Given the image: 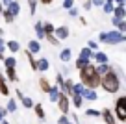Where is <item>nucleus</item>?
<instances>
[{
    "mask_svg": "<svg viewBox=\"0 0 126 124\" xmlns=\"http://www.w3.org/2000/svg\"><path fill=\"white\" fill-rule=\"evenodd\" d=\"M71 58H72L71 48H63V50L59 52V59H61V61H71Z\"/></svg>",
    "mask_w": 126,
    "mask_h": 124,
    "instance_id": "obj_18",
    "label": "nucleus"
},
{
    "mask_svg": "<svg viewBox=\"0 0 126 124\" xmlns=\"http://www.w3.org/2000/svg\"><path fill=\"white\" fill-rule=\"evenodd\" d=\"M85 115L87 117H100V111H98V109H87Z\"/></svg>",
    "mask_w": 126,
    "mask_h": 124,
    "instance_id": "obj_35",
    "label": "nucleus"
},
{
    "mask_svg": "<svg viewBox=\"0 0 126 124\" xmlns=\"http://www.w3.org/2000/svg\"><path fill=\"white\" fill-rule=\"evenodd\" d=\"M2 15H4V20H6V22H8V24H11L13 20H15V17H13V15H9V13L6 11V9H4V11H2Z\"/></svg>",
    "mask_w": 126,
    "mask_h": 124,
    "instance_id": "obj_34",
    "label": "nucleus"
},
{
    "mask_svg": "<svg viewBox=\"0 0 126 124\" xmlns=\"http://www.w3.org/2000/svg\"><path fill=\"white\" fill-rule=\"evenodd\" d=\"M115 119L126 122V96L117 98V102H115Z\"/></svg>",
    "mask_w": 126,
    "mask_h": 124,
    "instance_id": "obj_4",
    "label": "nucleus"
},
{
    "mask_svg": "<svg viewBox=\"0 0 126 124\" xmlns=\"http://www.w3.org/2000/svg\"><path fill=\"white\" fill-rule=\"evenodd\" d=\"M59 94H61V91H59L58 85H52L50 91H48V96H50V102H56L59 98Z\"/></svg>",
    "mask_w": 126,
    "mask_h": 124,
    "instance_id": "obj_14",
    "label": "nucleus"
},
{
    "mask_svg": "<svg viewBox=\"0 0 126 124\" xmlns=\"http://www.w3.org/2000/svg\"><path fill=\"white\" fill-rule=\"evenodd\" d=\"M28 52H30V54H39V52H41L39 39H37V41H30V43H28Z\"/></svg>",
    "mask_w": 126,
    "mask_h": 124,
    "instance_id": "obj_13",
    "label": "nucleus"
},
{
    "mask_svg": "<svg viewBox=\"0 0 126 124\" xmlns=\"http://www.w3.org/2000/svg\"><path fill=\"white\" fill-rule=\"evenodd\" d=\"M113 2H115L117 6H124V0H113Z\"/></svg>",
    "mask_w": 126,
    "mask_h": 124,
    "instance_id": "obj_45",
    "label": "nucleus"
},
{
    "mask_svg": "<svg viewBox=\"0 0 126 124\" xmlns=\"http://www.w3.org/2000/svg\"><path fill=\"white\" fill-rule=\"evenodd\" d=\"M6 76H8L9 81H17L19 80V76H17V72H15V67H6Z\"/></svg>",
    "mask_w": 126,
    "mask_h": 124,
    "instance_id": "obj_15",
    "label": "nucleus"
},
{
    "mask_svg": "<svg viewBox=\"0 0 126 124\" xmlns=\"http://www.w3.org/2000/svg\"><path fill=\"white\" fill-rule=\"evenodd\" d=\"M24 54H26V58H28V61H30V67H32V69H33V70H35V67H37V61H35V58H33V54H30V52H24Z\"/></svg>",
    "mask_w": 126,
    "mask_h": 124,
    "instance_id": "obj_27",
    "label": "nucleus"
},
{
    "mask_svg": "<svg viewBox=\"0 0 126 124\" xmlns=\"http://www.w3.org/2000/svg\"><path fill=\"white\" fill-rule=\"evenodd\" d=\"M100 87H102L106 93H117L119 87H121V78L117 76V72H115L113 69H110L108 72H104L102 76H100Z\"/></svg>",
    "mask_w": 126,
    "mask_h": 124,
    "instance_id": "obj_2",
    "label": "nucleus"
},
{
    "mask_svg": "<svg viewBox=\"0 0 126 124\" xmlns=\"http://www.w3.org/2000/svg\"><path fill=\"white\" fill-rule=\"evenodd\" d=\"M41 2H43V4H47V6H48V4H52V2H54V0H41Z\"/></svg>",
    "mask_w": 126,
    "mask_h": 124,
    "instance_id": "obj_47",
    "label": "nucleus"
},
{
    "mask_svg": "<svg viewBox=\"0 0 126 124\" xmlns=\"http://www.w3.org/2000/svg\"><path fill=\"white\" fill-rule=\"evenodd\" d=\"M39 87H41V91H43V93H48L52 85H50V81H48L45 76H41V78H39Z\"/></svg>",
    "mask_w": 126,
    "mask_h": 124,
    "instance_id": "obj_16",
    "label": "nucleus"
},
{
    "mask_svg": "<svg viewBox=\"0 0 126 124\" xmlns=\"http://www.w3.org/2000/svg\"><path fill=\"white\" fill-rule=\"evenodd\" d=\"M2 61H4L6 67H15V65H17V59L13 58V56H9V58H4Z\"/></svg>",
    "mask_w": 126,
    "mask_h": 124,
    "instance_id": "obj_30",
    "label": "nucleus"
},
{
    "mask_svg": "<svg viewBox=\"0 0 126 124\" xmlns=\"http://www.w3.org/2000/svg\"><path fill=\"white\" fill-rule=\"evenodd\" d=\"M93 8V6H91V2H85V4H83V9H91Z\"/></svg>",
    "mask_w": 126,
    "mask_h": 124,
    "instance_id": "obj_44",
    "label": "nucleus"
},
{
    "mask_svg": "<svg viewBox=\"0 0 126 124\" xmlns=\"http://www.w3.org/2000/svg\"><path fill=\"white\" fill-rule=\"evenodd\" d=\"M102 8H104V13H111V11H113V8H115V4H113V2H108V0H104Z\"/></svg>",
    "mask_w": 126,
    "mask_h": 124,
    "instance_id": "obj_28",
    "label": "nucleus"
},
{
    "mask_svg": "<svg viewBox=\"0 0 126 124\" xmlns=\"http://www.w3.org/2000/svg\"><path fill=\"white\" fill-rule=\"evenodd\" d=\"M0 94H2V96H8L9 94L8 81H6V76H2V74H0Z\"/></svg>",
    "mask_w": 126,
    "mask_h": 124,
    "instance_id": "obj_12",
    "label": "nucleus"
},
{
    "mask_svg": "<svg viewBox=\"0 0 126 124\" xmlns=\"http://www.w3.org/2000/svg\"><path fill=\"white\" fill-rule=\"evenodd\" d=\"M126 41V35L121 33L119 30H113V31H104V41L102 43H108V45H119V43H124Z\"/></svg>",
    "mask_w": 126,
    "mask_h": 124,
    "instance_id": "obj_3",
    "label": "nucleus"
},
{
    "mask_svg": "<svg viewBox=\"0 0 126 124\" xmlns=\"http://www.w3.org/2000/svg\"><path fill=\"white\" fill-rule=\"evenodd\" d=\"M6 111H8V113H15L17 111V100H15V98H9V100H8V108H6Z\"/></svg>",
    "mask_w": 126,
    "mask_h": 124,
    "instance_id": "obj_19",
    "label": "nucleus"
},
{
    "mask_svg": "<svg viewBox=\"0 0 126 124\" xmlns=\"http://www.w3.org/2000/svg\"><path fill=\"white\" fill-rule=\"evenodd\" d=\"M24 96V94H22V91H19V89H17V98H19V100H20V98H22Z\"/></svg>",
    "mask_w": 126,
    "mask_h": 124,
    "instance_id": "obj_46",
    "label": "nucleus"
},
{
    "mask_svg": "<svg viewBox=\"0 0 126 124\" xmlns=\"http://www.w3.org/2000/svg\"><path fill=\"white\" fill-rule=\"evenodd\" d=\"M28 6H30V13L35 15V9H37V0H28Z\"/></svg>",
    "mask_w": 126,
    "mask_h": 124,
    "instance_id": "obj_33",
    "label": "nucleus"
},
{
    "mask_svg": "<svg viewBox=\"0 0 126 124\" xmlns=\"http://www.w3.org/2000/svg\"><path fill=\"white\" fill-rule=\"evenodd\" d=\"M100 117L104 119L106 124H117V119H115V115L111 113V109H104V111H100Z\"/></svg>",
    "mask_w": 126,
    "mask_h": 124,
    "instance_id": "obj_8",
    "label": "nucleus"
},
{
    "mask_svg": "<svg viewBox=\"0 0 126 124\" xmlns=\"http://www.w3.org/2000/svg\"><path fill=\"white\" fill-rule=\"evenodd\" d=\"M48 69H50V63H48V59H47V58L37 59V67H35V70H39V72H47Z\"/></svg>",
    "mask_w": 126,
    "mask_h": 124,
    "instance_id": "obj_11",
    "label": "nucleus"
},
{
    "mask_svg": "<svg viewBox=\"0 0 126 124\" xmlns=\"http://www.w3.org/2000/svg\"><path fill=\"white\" fill-rule=\"evenodd\" d=\"M80 78H82L83 87H87V89H96V87H100V74L96 72V67L91 65V63H87L85 67L80 69Z\"/></svg>",
    "mask_w": 126,
    "mask_h": 124,
    "instance_id": "obj_1",
    "label": "nucleus"
},
{
    "mask_svg": "<svg viewBox=\"0 0 126 124\" xmlns=\"http://www.w3.org/2000/svg\"><path fill=\"white\" fill-rule=\"evenodd\" d=\"M54 35L59 39V41L67 39V37H69V28H67V26H59V28H54Z\"/></svg>",
    "mask_w": 126,
    "mask_h": 124,
    "instance_id": "obj_10",
    "label": "nucleus"
},
{
    "mask_svg": "<svg viewBox=\"0 0 126 124\" xmlns=\"http://www.w3.org/2000/svg\"><path fill=\"white\" fill-rule=\"evenodd\" d=\"M69 15H71V17H78V9H76L74 6H72V8H69Z\"/></svg>",
    "mask_w": 126,
    "mask_h": 124,
    "instance_id": "obj_40",
    "label": "nucleus"
},
{
    "mask_svg": "<svg viewBox=\"0 0 126 124\" xmlns=\"http://www.w3.org/2000/svg\"><path fill=\"white\" fill-rule=\"evenodd\" d=\"M87 63H89V58H85V56H78V61H76V69H82V67H85Z\"/></svg>",
    "mask_w": 126,
    "mask_h": 124,
    "instance_id": "obj_23",
    "label": "nucleus"
},
{
    "mask_svg": "<svg viewBox=\"0 0 126 124\" xmlns=\"http://www.w3.org/2000/svg\"><path fill=\"white\" fill-rule=\"evenodd\" d=\"M43 31H45V35L54 33V24H50V22H43Z\"/></svg>",
    "mask_w": 126,
    "mask_h": 124,
    "instance_id": "obj_25",
    "label": "nucleus"
},
{
    "mask_svg": "<svg viewBox=\"0 0 126 124\" xmlns=\"http://www.w3.org/2000/svg\"><path fill=\"white\" fill-rule=\"evenodd\" d=\"M33 109H35V115L37 117H39V119H45V109H43V106H41V104H33Z\"/></svg>",
    "mask_w": 126,
    "mask_h": 124,
    "instance_id": "obj_29",
    "label": "nucleus"
},
{
    "mask_svg": "<svg viewBox=\"0 0 126 124\" xmlns=\"http://www.w3.org/2000/svg\"><path fill=\"white\" fill-rule=\"evenodd\" d=\"M87 48H91V50H96V48H98V45L94 43V41H89V43H87Z\"/></svg>",
    "mask_w": 126,
    "mask_h": 124,
    "instance_id": "obj_41",
    "label": "nucleus"
},
{
    "mask_svg": "<svg viewBox=\"0 0 126 124\" xmlns=\"http://www.w3.org/2000/svg\"><path fill=\"white\" fill-rule=\"evenodd\" d=\"M82 98H85V100H89V102H94V100H98V94H96V91L94 89H83L82 91Z\"/></svg>",
    "mask_w": 126,
    "mask_h": 124,
    "instance_id": "obj_9",
    "label": "nucleus"
},
{
    "mask_svg": "<svg viewBox=\"0 0 126 124\" xmlns=\"http://www.w3.org/2000/svg\"><path fill=\"white\" fill-rule=\"evenodd\" d=\"M45 39H47V41L52 45V46H59V39L56 37L54 33H50V35H45Z\"/></svg>",
    "mask_w": 126,
    "mask_h": 124,
    "instance_id": "obj_21",
    "label": "nucleus"
},
{
    "mask_svg": "<svg viewBox=\"0 0 126 124\" xmlns=\"http://www.w3.org/2000/svg\"><path fill=\"white\" fill-rule=\"evenodd\" d=\"M69 124H72V122H69Z\"/></svg>",
    "mask_w": 126,
    "mask_h": 124,
    "instance_id": "obj_50",
    "label": "nucleus"
},
{
    "mask_svg": "<svg viewBox=\"0 0 126 124\" xmlns=\"http://www.w3.org/2000/svg\"><path fill=\"white\" fill-rule=\"evenodd\" d=\"M8 2H11V0H4V4H8Z\"/></svg>",
    "mask_w": 126,
    "mask_h": 124,
    "instance_id": "obj_48",
    "label": "nucleus"
},
{
    "mask_svg": "<svg viewBox=\"0 0 126 124\" xmlns=\"http://www.w3.org/2000/svg\"><path fill=\"white\" fill-rule=\"evenodd\" d=\"M59 124H69V119H67V115H65V113H63L61 117H59V120H58Z\"/></svg>",
    "mask_w": 126,
    "mask_h": 124,
    "instance_id": "obj_39",
    "label": "nucleus"
},
{
    "mask_svg": "<svg viewBox=\"0 0 126 124\" xmlns=\"http://www.w3.org/2000/svg\"><path fill=\"white\" fill-rule=\"evenodd\" d=\"M80 56H85V58H93V50H91V48H87V46H83L82 48V52H80Z\"/></svg>",
    "mask_w": 126,
    "mask_h": 124,
    "instance_id": "obj_32",
    "label": "nucleus"
},
{
    "mask_svg": "<svg viewBox=\"0 0 126 124\" xmlns=\"http://www.w3.org/2000/svg\"><path fill=\"white\" fill-rule=\"evenodd\" d=\"M35 33H37V39H45V31H43V22H37V24H35Z\"/></svg>",
    "mask_w": 126,
    "mask_h": 124,
    "instance_id": "obj_26",
    "label": "nucleus"
},
{
    "mask_svg": "<svg viewBox=\"0 0 126 124\" xmlns=\"http://www.w3.org/2000/svg\"><path fill=\"white\" fill-rule=\"evenodd\" d=\"M91 59H96V63H108V56L104 52H93V58Z\"/></svg>",
    "mask_w": 126,
    "mask_h": 124,
    "instance_id": "obj_17",
    "label": "nucleus"
},
{
    "mask_svg": "<svg viewBox=\"0 0 126 124\" xmlns=\"http://www.w3.org/2000/svg\"><path fill=\"white\" fill-rule=\"evenodd\" d=\"M117 30L121 31V33H124V31H126V20H124V19H122L121 22L117 24Z\"/></svg>",
    "mask_w": 126,
    "mask_h": 124,
    "instance_id": "obj_36",
    "label": "nucleus"
},
{
    "mask_svg": "<svg viewBox=\"0 0 126 124\" xmlns=\"http://www.w3.org/2000/svg\"><path fill=\"white\" fill-rule=\"evenodd\" d=\"M111 13H113V19H111L113 26H117V24H119V22H121V20L126 17V9H124V6H115Z\"/></svg>",
    "mask_w": 126,
    "mask_h": 124,
    "instance_id": "obj_5",
    "label": "nucleus"
},
{
    "mask_svg": "<svg viewBox=\"0 0 126 124\" xmlns=\"http://www.w3.org/2000/svg\"><path fill=\"white\" fill-rule=\"evenodd\" d=\"M71 96H72V106H74V108H82L83 98L80 96V94H71Z\"/></svg>",
    "mask_w": 126,
    "mask_h": 124,
    "instance_id": "obj_22",
    "label": "nucleus"
},
{
    "mask_svg": "<svg viewBox=\"0 0 126 124\" xmlns=\"http://www.w3.org/2000/svg\"><path fill=\"white\" fill-rule=\"evenodd\" d=\"M104 4V0H91V6H96V8H98V6H102Z\"/></svg>",
    "mask_w": 126,
    "mask_h": 124,
    "instance_id": "obj_42",
    "label": "nucleus"
},
{
    "mask_svg": "<svg viewBox=\"0 0 126 124\" xmlns=\"http://www.w3.org/2000/svg\"><path fill=\"white\" fill-rule=\"evenodd\" d=\"M20 102H22V106H24V108H28V109L33 108V100L28 98V96H22V98H20Z\"/></svg>",
    "mask_w": 126,
    "mask_h": 124,
    "instance_id": "obj_31",
    "label": "nucleus"
},
{
    "mask_svg": "<svg viewBox=\"0 0 126 124\" xmlns=\"http://www.w3.org/2000/svg\"><path fill=\"white\" fill-rule=\"evenodd\" d=\"M56 102H58V108H59V111L67 115V113H69V108H71V100H69V96L61 93V94H59V98H58Z\"/></svg>",
    "mask_w": 126,
    "mask_h": 124,
    "instance_id": "obj_6",
    "label": "nucleus"
},
{
    "mask_svg": "<svg viewBox=\"0 0 126 124\" xmlns=\"http://www.w3.org/2000/svg\"><path fill=\"white\" fill-rule=\"evenodd\" d=\"M0 13H2V6H0Z\"/></svg>",
    "mask_w": 126,
    "mask_h": 124,
    "instance_id": "obj_49",
    "label": "nucleus"
},
{
    "mask_svg": "<svg viewBox=\"0 0 126 124\" xmlns=\"http://www.w3.org/2000/svg\"><path fill=\"white\" fill-rule=\"evenodd\" d=\"M4 48H6V43L2 41V35H0V59L6 58V56H4Z\"/></svg>",
    "mask_w": 126,
    "mask_h": 124,
    "instance_id": "obj_37",
    "label": "nucleus"
},
{
    "mask_svg": "<svg viewBox=\"0 0 126 124\" xmlns=\"http://www.w3.org/2000/svg\"><path fill=\"white\" fill-rule=\"evenodd\" d=\"M6 115H8V111H6V108H0V120L4 119Z\"/></svg>",
    "mask_w": 126,
    "mask_h": 124,
    "instance_id": "obj_43",
    "label": "nucleus"
},
{
    "mask_svg": "<svg viewBox=\"0 0 126 124\" xmlns=\"http://www.w3.org/2000/svg\"><path fill=\"white\" fill-rule=\"evenodd\" d=\"M72 6H74V0H63V8H65V9L72 8Z\"/></svg>",
    "mask_w": 126,
    "mask_h": 124,
    "instance_id": "obj_38",
    "label": "nucleus"
},
{
    "mask_svg": "<svg viewBox=\"0 0 126 124\" xmlns=\"http://www.w3.org/2000/svg\"><path fill=\"white\" fill-rule=\"evenodd\" d=\"M8 8H6V11L9 13V15H13V17H17L19 15V11H20V6H19V2L17 0H11V2H8Z\"/></svg>",
    "mask_w": 126,
    "mask_h": 124,
    "instance_id": "obj_7",
    "label": "nucleus"
},
{
    "mask_svg": "<svg viewBox=\"0 0 126 124\" xmlns=\"http://www.w3.org/2000/svg\"><path fill=\"white\" fill-rule=\"evenodd\" d=\"M110 69H111V67L108 65V63H98V67H96V72H98L100 76H102V74H104V72H108Z\"/></svg>",
    "mask_w": 126,
    "mask_h": 124,
    "instance_id": "obj_24",
    "label": "nucleus"
},
{
    "mask_svg": "<svg viewBox=\"0 0 126 124\" xmlns=\"http://www.w3.org/2000/svg\"><path fill=\"white\" fill-rule=\"evenodd\" d=\"M6 46H8L9 52H19V50H20V45L17 43V41H8V45H6Z\"/></svg>",
    "mask_w": 126,
    "mask_h": 124,
    "instance_id": "obj_20",
    "label": "nucleus"
}]
</instances>
